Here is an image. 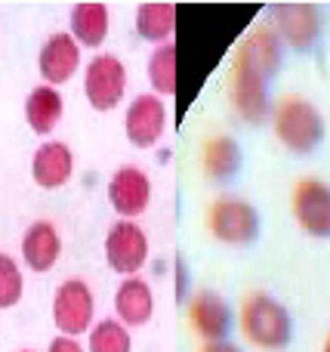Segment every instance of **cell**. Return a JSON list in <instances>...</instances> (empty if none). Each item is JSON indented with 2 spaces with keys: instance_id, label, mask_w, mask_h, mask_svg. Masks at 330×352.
Listing matches in <instances>:
<instances>
[{
  "instance_id": "cell-1",
  "label": "cell",
  "mask_w": 330,
  "mask_h": 352,
  "mask_svg": "<svg viewBox=\"0 0 330 352\" xmlns=\"http://www.w3.org/2000/svg\"><path fill=\"white\" fill-rule=\"evenodd\" d=\"M272 127L278 142L294 155H312L325 140V118L303 96H284L272 109Z\"/></svg>"
},
{
  "instance_id": "cell-2",
  "label": "cell",
  "mask_w": 330,
  "mask_h": 352,
  "mask_svg": "<svg viewBox=\"0 0 330 352\" xmlns=\"http://www.w3.org/2000/svg\"><path fill=\"white\" fill-rule=\"evenodd\" d=\"M241 331L259 349H284L294 337V322L275 297L257 291L241 306Z\"/></svg>"
},
{
  "instance_id": "cell-3",
  "label": "cell",
  "mask_w": 330,
  "mask_h": 352,
  "mask_svg": "<svg viewBox=\"0 0 330 352\" xmlns=\"http://www.w3.org/2000/svg\"><path fill=\"white\" fill-rule=\"evenodd\" d=\"M210 235L222 244H250L259 235V213L250 201L220 195L207 210Z\"/></svg>"
},
{
  "instance_id": "cell-4",
  "label": "cell",
  "mask_w": 330,
  "mask_h": 352,
  "mask_svg": "<svg viewBox=\"0 0 330 352\" xmlns=\"http://www.w3.org/2000/svg\"><path fill=\"white\" fill-rule=\"evenodd\" d=\"M127 93V68L121 56L99 53L84 68V96L93 105V111H111Z\"/></svg>"
},
{
  "instance_id": "cell-5",
  "label": "cell",
  "mask_w": 330,
  "mask_h": 352,
  "mask_svg": "<svg viewBox=\"0 0 330 352\" xmlns=\"http://www.w3.org/2000/svg\"><path fill=\"white\" fill-rule=\"evenodd\" d=\"M93 312H96V300H93V291L86 281L68 278L56 287L53 322L65 337L78 340V334H86L93 328Z\"/></svg>"
},
{
  "instance_id": "cell-6",
  "label": "cell",
  "mask_w": 330,
  "mask_h": 352,
  "mask_svg": "<svg viewBox=\"0 0 330 352\" xmlns=\"http://www.w3.org/2000/svg\"><path fill=\"white\" fill-rule=\"evenodd\" d=\"M272 28L284 47L306 53L321 37V10L315 3H275L272 6Z\"/></svg>"
},
{
  "instance_id": "cell-7",
  "label": "cell",
  "mask_w": 330,
  "mask_h": 352,
  "mask_svg": "<svg viewBox=\"0 0 330 352\" xmlns=\"http://www.w3.org/2000/svg\"><path fill=\"white\" fill-rule=\"evenodd\" d=\"M105 260L117 275H139V269L148 263V235L133 219H117L105 235Z\"/></svg>"
},
{
  "instance_id": "cell-8",
  "label": "cell",
  "mask_w": 330,
  "mask_h": 352,
  "mask_svg": "<svg viewBox=\"0 0 330 352\" xmlns=\"http://www.w3.org/2000/svg\"><path fill=\"white\" fill-rule=\"evenodd\" d=\"M281 37L275 34L272 25H257L250 34L241 41L238 53H235V72L253 74V78H263L269 84V78L281 68Z\"/></svg>"
},
{
  "instance_id": "cell-9",
  "label": "cell",
  "mask_w": 330,
  "mask_h": 352,
  "mask_svg": "<svg viewBox=\"0 0 330 352\" xmlns=\"http://www.w3.org/2000/svg\"><path fill=\"white\" fill-rule=\"evenodd\" d=\"M290 210L300 229L312 238H330V186L321 179H300L290 195Z\"/></svg>"
},
{
  "instance_id": "cell-10",
  "label": "cell",
  "mask_w": 330,
  "mask_h": 352,
  "mask_svg": "<svg viewBox=\"0 0 330 352\" xmlns=\"http://www.w3.org/2000/svg\"><path fill=\"white\" fill-rule=\"evenodd\" d=\"M164 124H167V105L161 96L154 93H139L130 102L127 118H123V130L127 140L136 148H152L154 142L164 136Z\"/></svg>"
},
{
  "instance_id": "cell-11",
  "label": "cell",
  "mask_w": 330,
  "mask_h": 352,
  "mask_svg": "<svg viewBox=\"0 0 330 352\" xmlns=\"http://www.w3.org/2000/svg\"><path fill=\"white\" fill-rule=\"evenodd\" d=\"M152 201V179L139 167H121L108 179V204L121 213L123 219H133L145 213Z\"/></svg>"
},
{
  "instance_id": "cell-12",
  "label": "cell",
  "mask_w": 330,
  "mask_h": 352,
  "mask_svg": "<svg viewBox=\"0 0 330 352\" xmlns=\"http://www.w3.org/2000/svg\"><path fill=\"white\" fill-rule=\"evenodd\" d=\"M189 324L207 343L226 340L232 331V309L216 291H198L189 300Z\"/></svg>"
},
{
  "instance_id": "cell-13",
  "label": "cell",
  "mask_w": 330,
  "mask_h": 352,
  "mask_svg": "<svg viewBox=\"0 0 330 352\" xmlns=\"http://www.w3.org/2000/svg\"><path fill=\"white\" fill-rule=\"evenodd\" d=\"M37 68H40V74H43V80H47V84H65V80H71L74 72L80 68V47H78V41H74L71 34H65V31L53 34L40 47Z\"/></svg>"
},
{
  "instance_id": "cell-14",
  "label": "cell",
  "mask_w": 330,
  "mask_h": 352,
  "mask_svg": "<svg viewBox=\"0 0 330 352\" xmlns=\"http://www.w3.org/2000/svg\"><path fill=\"white\" fill-rule=\"evenodd\" d=\"M74 173V155L65 142H43L37 146L34 158H31V176L40 188H59L71 179Z\"/></svg>"
},
{
  "instance_id": "cell-15",
  "label": "cell",
  "mask_w": 330,
  "mask_h": 352,
  "mask_svg": "<svg viewBox=\"0 0 330 352\" xmlns=\"http://www.w3.org/2000/svg\"><path fill=\"white\" fill-rule=\"evenodd\" d=\"M232 105L247 124H263L272 115V99L266 80L232 68Z\"/></svg>"
},
{
  "instance_id": "cell-16",
  "label": "cell",
  "mask_w": 330,
  "mask_h": 352,
  "mask_svg": "<svg viewBox=\"0 0 330 352\" xmlns=\"http://www.w3.org/2000/svg\"><path fill=\"white\" fill-rule=\"evenodd\" d=\"M59 254H62V238H59V232H56V226L47 223V219L31 223L22 238V256H25V263H28V269H34V272H49V269L56 266V260H59Z\"/></svg>"
},
{
  "instance_id": "cell-17",
  "label": "cell",
  "mask_w": 330,
  "mask_h": 352,
  "mask_svg": "<svg viewBox=\"0 0 330 352\" xmlns=\"http://www.w3.org/2000/svg\"><path fill=\"white\" fill-rule=\"evenodd\" d=\"M115 312H117V322L127 324V328L145 324L154 312V294L148 287V281H142L139 275L123 281L115 294Z\"/></svg>"
},
{
  "instance_id": "cell-18",
  "label": "cell",
  "mask_w": 330,
  "mask_h": 352,
  "mask_svg": "<svg viewBox=\"0 0 330 352\" xmlns=\"http://www.w3.org/2000/svg\"><path fill=\"white\" fill-rule=\"evenodd\" d=\"M62 111H65V102L56 87H34L25 99V121L37 136L53 133L62 121Z\"/></svg>"
},
{
  "instance_id": "cell-19",
  "label": "cell",
  "mask_w": 330,
  "mask_h": 352,
  "mask_svg": "<svg viewBox=\"0 0 330 352\" xmlns=\"http://www.w3.org/2000/svg\"><path fill=\"white\" fill-rule=\"evenodd\" d=\"M71 37L78 41V47H102V41L108 37V6L105 3H74L71 10Z\"/></svg>"
},
{
  "instance_id": "cell-20",
  "label": "cell",
  "mask_w": 330,
  "mask_h": 352,
  "mask_svg": "<svg viewBox=\"0 0 330 352\" xmlns=\"http://www.w3.org/2000/svg\"><path fill=\"white\" fill-rule=\"evenodd\" d=\"M201 161H204V173H207L210 179L228 182L235 173L241 170V146L235 142V136L216 133L204 142Z\"/></svg>"
},
{
  "instance_id": "cell-21",
  "label": "cell",
  "mask_w": 330,
  "mask_h": 352,
  "mask_svg": "<svg viewBox=\"0 0 330 352\" xmlns=\"http://www.w3.org/2000/svg\"><path fill=\"white\" fill-rule=\"evenodd\" d=\"M136 31L142 41L152 43H170V37L176 34V6L164 3V0H148L136 10Z\"/></svg>"
},
{
  "instance_id": "cell-22",
  "label": "cell",
  "mask_w": 330,
  "mask_h": 352,
  "mask_svg": "<svg viewBox=\"0 0 330 352\" xmlns=\"http://www.w3.org/2000/svg\"><path fill=\"white\" fill-rule=\"evenodd\" d=\"M148 80L154 96H176V43H161L148 59Z\"/></svg>"
},
{
  "instance_id": "cell-23",
  "label": "cell",
  "mask_w": 330,
  "mask_h": 352,
  "mask_svg": "<svg viewBox=\"0 0 330 352\" xmlns=\"http://www.w3.org/2000/svg\"><path fill=\"white\" fill-rule=\"evenodd\" d=\"M133 349V337H130L127 324L117 318H102L90 328V352H130Z\"/></svg>"
},
{
  "instance_id": "cell-24",
  "label": "cell",
  "mask_w": 330,
  "mask_h": 352,
  "mask_svg": "<svg viewBox=\"0 0 330 352\" xmlns=\"http://www.w3.org/2000/svg\"><path fill=\"white\" fill-rule=\"evenodd\" d=\"M25 281L19 272V263L10 254H0V309H10L22 300Z\"/></svg>"
},
{
  "instance_id": "cell-25",
  "label": "cell",
  "mask_w": 330,
  "mask_h": 352,
  "mask_svg": "<svg viewBox=\"0 0 330 352\" xmlns=\"http://www.w3.org/2000/svg\"><path fill=\"white\" fill-rule=\"evenodd\" d=\"M47 352H86V349L80 346V343L74 340V337H65V334H62V337H56V340L49 343V349H47Z\"/></svg>"
},
{
  "instance_id": "cell-26",
  "label": "cell",
  "mask_w": 330,
  "mask_h": 352,
  "mask_svg": "<svg viewBox=\"0 0 330 352\" xmlns=\"http://www.w3.org/2000/svg\"><path fill=\"white\" fill-rule=\"evenodd\" d=\"M201 352H241L235 343H228V340H216V343H204V349Z\"/></svg>"
},
{
  "instance_id": "cell-27",
  "label": "cell",
  "mask_w": 330,
  "mask_h": 352,
  "mask_svg": "<svg viewBox=\"0 0 330 352\" xmlns=\"http://www.w3.org/2000/svg\"><path fill=\"white\" fill-rule=\"evenodd\" d=\"M321 352H330V334H327V340H325V349H321Z\"/></svg>"
},
{
  "instance_id": "cell-28",
  "label": "cell",
  "mask_w": 330,
  "mask_h": 352,
  "mask_svg": "<svg viewBox=\"0 0 330 352\" xmlns=\"http://www.w3.org/2000/svg\"><path fill=\"white\" fill-rule=\"evenodd\" d=\"M22 352H34V349H22Z\"/></svg>"
}]
</instances>
